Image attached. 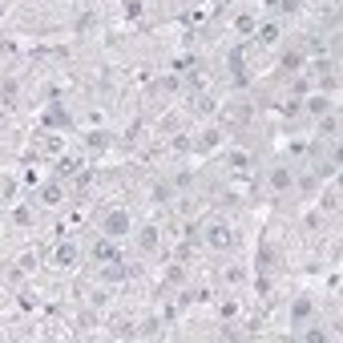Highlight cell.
Masks as SVG:
<instances>
[{"mask_svg":"<svg viewBox=\"0 0 343 343\" xmlns=\"http://www.w3.org/2000/svg\"><path fill=\"white\" fill-rule=\"evenodd\" d=\"M259 37H263V45H274V41H278V24H267Z\"/></svg>","mask_w":343,"mask_h":343,"instance_id":"5b68a950","label":"cell"},{"mask_svg":"<svg viewBox=\"0 0 343 343\" xmlns=\"http://www.w3.org/2000/svg\"><path fill=\"white\" fill-rule=\"evenodd\" d=\"M210 242H214V246H226V242H230V230H226V226H210Z\"/></svg>","mask_w":343,"mask_h":343,"instance_id":"7a4b0ae2","label":"cell"},{"mask_svg":"<svg viewBox=\"0 0 343 343\" xmlns=\"http://www.w3.org/2000/svg\"><path fill=\"white\" fill-rule=\"evenodd\" d=\"M130 230V214H121V210H113L109 214V222H105V234H113V238H121Z\"/></svg>","mask_w":343,"mask_h":343,"instance_id":"6da1fadb","label":"cell"},{"mask_svg":"<svg viewBox=\"0 0 343 343\" xmlns=\"http://www.w3.org/2000/svg\"><path fill=\"white\" fill-rule=\"evenodd\" d=\"M45 202H49V206H57V202H61V190H57V186H49V190H45Z\"/></svg>","mask_w":343,"mask_h":343,"instance_id":"52a82bcc","label":"cell"},{"mask_svg":"<svg viewBox=\"0 0 343 343\" xmlns=\"http://www.w3.org/2000/svg\"><path fill=\"white\" fill-rule=\"evenodd\" d=\"M73 259H77V251H73V246H61V251H57V263H61V267H69Z\"/></svg>","mask_w":343,"mask_h":343,"instance_id":"277c9868","label":"cell"},{"mask_svg":"<svg viewBox=\"0 0 343 343\" xmlns=\"http://www.w3.org/2000/svg\"><path fill=\"white\" fill-rule=\"evenodd\" d=\"M307 311H311V303H307V299H299V303H295V311H291V315H295V319H303Z\"/></svg>","mask_w":343,"mask_h":343,"instance_id":"8992f818","label":"cell"},{"mask_svg":"<svg viewBox=\"0 0 343 343\" xmlns=\"http://www.w3.org/2000/svg\"><path fill=\"white\" fill-rule=\"evenodd\" d=\"M271 182H274V190H287V186H291V170H274Z\"/></svg>","mask_w":343,"mask_h":343,"instance_id":"3957f363","label":"cell"}]
</instances>
